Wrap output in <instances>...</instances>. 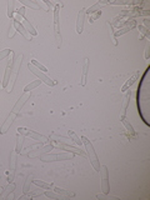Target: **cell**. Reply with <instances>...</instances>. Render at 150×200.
<instances>
[{
  "label": "cell",
  "instance_id": "1",
  "mask_svg": "<svg viewBox=\"0 0 150 200\" xmlns=\"http://www.w3.org/2000/svg\"><path fill=\"white\" fill-rule=\"evenodd\" d=\"M149 73L150 68H148L143 75L141 83L138 89V94H137V101H138V110L139 114L145 123V125H150L149 123V103H150V88H149Z\"/></svg>",
  "mask_w": 150,
  "mask_h": 200
},
{
  "label": "cell",
  "instance_id": "2",
  "mask_svg": "<svg viewBox=\"0 0 150 200\" xmlns=\"http://www.w3.org/2000/svg\"><path fill=\"white\" fill-rule=\"evenodd\" d=\"M81 143L85 145V149H86V153H88V157H89V160L92 163L93 168L95 169L96 172H100V163H99V159L96 157V153L94 150V146L93 144L90 143V140H88L85 136L81 138Z\"/></svg>",
  "mask_w": 150,
  "mask_h": 200
},
{
  "label": "cell",
  "instance_id": "3",
  "mask_svg": "<svg viewBox=\"0 0 150 200\" xmlns=\"http://www.w3.org/2000/svg\"><path fill=\"white\" fill-rule=\"evenodd\" d=\"M100 175H101V190L104 194L110 193V183H109V173H108V166L103 165L100 166Z\"/></svg>",
  "mask_w": 150,
  "mask_h": 200
},
{
  "label": "cell",
  "instance_id": "4",
  "mask_svg": "<svg viewBox=\"0 0 150 200\" xmlns=\"http://www.w3.org/2000/svg\"><path fill=\"white\" fill-rule=\"evenodd\" d=\"M28 68L30 69V71H32L34 75H36L38 78H39L41 81H44V83L47 84V85H49V86H54V85H55V81H54L53 79H50L48 75H45V74H44L43 71H40L38 68H35V66H34L32 63H30V64L28 65Z\"/></svg>",
  "mask_w": 150,
  "mask_h": 200
},
{
  "label": "cell",
  "instance_id": "5",
  "mask_svg": "<svg viewBox=\"0 0 150 200\" xmlns=\"http://www.w3.org/2000/svg\"><path fill=\"white\" fill-rule=\"evenodd\" d=\"M18 133L19 134H23V135H26V136H30V138H33L34 140H39V142H44V140H47V136H44L41 134H38L33 130H29L26 128H19L18 129Z\"/></svg>",
  "mask_w": 150,
  "mask_h": 200
},
{
  "label": "cell",
  "instance_id": "6",
  "mask_svg": "<svg viewBox=\"0 0 150 200\" xmlns=\"http://www.w3.org/2000/svg\"><path fill=\"white\" fill-rule=\"evenodd\" d=\"M59 9L60 6L56 5L55 9H54V30H55V36H56V40L59 41V45L62 43V36H60L59 32H60V23H59Z\"/></svg>",
  "mask_w": 150,
  "mask_h": 200
},
{
  "label": "cell",
  "instance_id": "7",
  "mask_svg": "<svg viewBox=\"0 0 150 200\" xmlns=\"http://www.w3.org/2000/svg\"><path fill=\"white\" fill-rule=\"evenodd\" d=\"M73 155H66V154H59V155H48L41 157L43 161H58V160H70Z\"/></svg>",
  "mask_w": 150,
  "mask_h": 200
},
{
  "label": "cell",
  "instance_id": "8",
  "mask_svg": "<svg viewBox=\"0 0 150 200\" xmlns=\"http://www.w3.org/2000/svg\"><path fill=\"white\" fill-rule=\"evenodd\" d=\"M86 9H81L78 14V20H77V33L78 34H81L83 33V28H84V20H85V13Z\"/></svg>",
  "mask_w": 150,
  "mask_h": 200
},
{
  "label": "cell",
  "instance_id": "9",
  "mask_svg": "<svg viewBox=\"0 0 150 200\" xmlns=\"http://www.w3.org/2000/svg\"><path fill=\"white\" fill-rule=\"evenodd\" d=\"M140 78V70H138V71H135L134 74H133V76L131 78H129L128 80H126V83L123 85V88H122V91H126V90H129L130 89V86L137 81L138 79Z\"/></svg>",
  "mask_w": 150,
  "mask_h": 200
},
{
  "label": "cell",
  "instance_id": "10",
  "mask_svg": "<svg viewBox=\"0 0 150 200\" xmlns=\"http://www.w3.org/2000/svg\"><path fill=\"white\" fill-rule=\"evenodd\" d=\"M11 69H13V58L10 59L9 61V64L6 65V69H5V75H4V79H3V89H5L9 84V80H10V75H11Z\"/></svg>",
  "mask_w": 150,
  "mask_h": 200
},
{
  "label": "cell",
  "instance_id": "11",
  "mask_svg": "<svg viewBox=\"0 0 150 200\" xmlns=\"http://www.w3.org/2000/svg\"><path fill=\"white\" fill-rule=\"evenodd\" d=\"M14 20V19H13ZM14 26H15V29H17V32L18 33H20L24 38H26L28 40H30V39H32V38H30V34L26 32V30H25V28L23 26V24L20 23V21H18V20H14Z\"/></svg>",
  "mask_w": 150,
  "mask_h": 200
},
{
  "label": "cell",
  "instance_id": "12",
  "mask_svg": "<svg viewBox=\"0 0 150 200\" xmlns=\"http://www.w3.org/2000/svg\"><path fill=\"white\" fill-rule=\"evenodd\" d=\"M130 96H131V91L130 90H126V94L124 96V101H123V106H122V113H120V116H125L126 114V108L129 105V101H130Z\"/></svg>",
  "mask_w": 150,
  "mask_h": 200
},
{
  "label": "cell",
  "instance_id": "13",
  "mask_svg": "<svg viewBox=\"0 0 150 200\" xmlns=\"http://www.w3.org/2000/svg\"><path fill=\"white\" fill-rule=\"evenodd\" d=\"M20 23L23 24V26L25 28V30H26V32H28L29 34H32V35H34V36L38 34V33H36V30H35V28H34L32 24H30V23H29V21H28L25 18H21Z\"/></svg>",
  "mask_w": 150,
  "mask_h": 200
},
{
  "label": "cell",
  "instance_id": "14",
  "mask_svg": "<svg viewBox=\"0 0 150 200\" xmlns=\"http://www.w3.org/2000/svg\"><path fill=\"white\" fill-rule=\"evenodd\" d=\"M88 70H89V60L85 59V61H84V66H83V76H81V81H80V85H81V86H85V84H86V75H88Z\"/></svg>",
  "mask_w": 150,
  "mask_h": 200
},
{
  "label": "cell",
  "instance_id": "15",
  "mask_svg": "<svg viewBox=\"0 0 150 200\" xmlns=\"http://www.w3.org/2000/svg\"><path fill=\"white\" fill-rule=\"evenodd\" d=\"M135 25H137V21H135V20H131V21L128 24V26H126V28H123L122 30H118V32H116V36H120V35H123V34H125V33L130 32L131 29H134V28H135Z\"/></svg>",
  "mask_w": 150,
  "mask_h": 200
},
{
  "label": "cell",
  "instance_id": "16",
  "mask_svg": "<svg viewBox=\"0 0 150 200\" xmlns=\"http://www.w3.org/2000/svg\"><path fill=\"white\" fill-rule=\"evenodd\" d=\"M120 120H122V123H123V125L126 128V130L130 133V135H133V136H135V131H134V129H133V126L130 125V123L126 120V116H120Z\"/></svg>",
  "mask_w": 150,
  "mask_h": 200
},
{
  "label": "cell",
  "instance_id": "17",
  "mask_svg": "<svg viewBox=\"0 0 150 200\" xmlns=\"http://www.w3.org/2000/svg\"><path fill=\"white\" fill-rule=\"evenodd\" d=\"M54 191L58 193V194H62L66 198H70V196H75V193L70 191V190H65V189H62V188H54Z\"/></svg>",
  "mask_w": 150,
  "mask_h": 200
},
{
  "label": "cell",
  "instance_id": "18",
  "mask_svg": "<svg viewBox=\"0 0 150 200\" xmlns=\"http://www.w3.org/2000/svg\"><path fill=\"white\" fill-rule=\"evenodd\" d=\"M41 84V80H35V81H33V83H30V84H28L25 88H24V93H29L30 90H33V89H35L36 86H39Z\"/></svg>",
  "mask_w": 150,
  "mask_h": 200
},
{
  "label": "cell",
  "instance_id": "19",
  "mask_svg": "<svg viewBox=\"0 0 150 200\" xmlns=\"http://www.w3.org/2000/svg\"><path fill=\"white\" fill-rule=\"evenodd\" d=\"M60 146L64 148L66 151H71V153H74V154H80V155H84V153H83L81 150H79V149H75V148H71V146H69V145H66V144H64V143L60 144Z\"/></svg>",
  "mask_w": 150,
  "mask_h": 200
},
{
  "label": "cell",
  "instance_id": "20",
  "mask_svg": "<svg viewBox=\"0 0 150 200\" xmlns=\"http://www.w3.org/2000/svg\"><path fill=\"white\" fill-rule=\"evenodd\" d=\"M44 194L47 195L48 198H51V199H60V200H62V199H65V198H66V196H64V195H62V194L55 193L54 190H53V191H45Z\"/></svg>",
  "mask_w": 150,
  "mask_h": 200
},
{
  "label": "cell",
  "instance_id": "21",
  "mask_svg": "<svg viewBox=\"0 0 150 200\" xmlns=\"http://www.w3.org/2000/svg\"><path fill=\"white\" fill-rule=\"evenodd\" d=\"M105 4H108V2H99V3H96L95 5H93V6H90L85 13H88V14H93L94 11H96L101 5H105Z\"/></svg>",
  "mask_w": 150,
  "mask_h": 200
},
{
  "label": "cell",
  "instance_id": "22",
  "mask_svg": "<svg viewBox=\"0 0 150 200\" xmlns=\"http://www.w3.org/2000/svg\"><path fill=\"white\" fill-rule=\"evenodd\" d=\"M33 183L35 185L40 187V188H44V189H51L53 188V184H48V183H44L41 180H33Z\"/></svg>",
  "mask_w": 150,
  "mask_h": 200
},
{
  "label": "cell",
  "instance_id": "23",
  "mask_svg": "<svg viewBox=\"0 0 150 200\" xmlns=\"http://www.w3.org/2000/svg\"><path fill=\"white\" fill-rule=\"evenodd\" d=\"M69 136H70L71 139L74 140V143H77L78 145H81V144H83V143H81V140L79 139V136H78L77 134H75L73 130H69Z\"/></svg>",
  "mask_w": 150,
  "mask_h": 200
},
{
  "label": "cell",
  "instance_id": "24",
  "mask_svg": "<svg viewBox=\"0 0 150 200\" xmlns=\"http://www.w3.org/2000/svg\"><path fill=\"white\" fill-rule=\"evenodd\" d=\"M96 199H100V200H109V199H115V200H118L119 198H118V196H113V195H110V196H109L108 194H104V193H103V194H98V195H96Z\"/></svg>",
  "mask_w": 150,
  "mask_h": 200
},
{
  "label": "cell",
  "instance_id": "25",
  "mask_svg": "<svg viewBox=\"0 0 150 200\" xmlns=\"http://www.w3.org/2000/svg\"><path fill=\"white\" fill-rule=\"evenodd\" d=\"M32 64H33V65H34L35 68H38V69H39L40 71H43V73H45V71H48V69H47V68H45L44 65H41L40 63H38V61H36L35 59H33V60H32Z\"/></svg>",
  "mask_w": 150,
  "mask_h": 200
},
{
  "label": "cell",
  "instance_id": "26",
  "mask_svg": "<svg viewBox=\"0 0 150 200\" xmlns=\"http://www.w3.org/2000/svg\"><path fill=\"white\" fill-rule=\"evenodd\" d=\"M8 17L9 18L14 17V2H11V0L8 3Z\"/></svg>",
  "mask_w": 150,
  "mask_h": 200
},
{
  "label": "cell",
  "instance_id": "27",
  "mask_svg": "<svg viewBox=\"0 0 150 200\" xmlns=\"http://www.w3.org/2000/svg\"><path fill=\"white\" fill-rule=\"evenodd\" d=\"M20 3H21V4H24V5H26V6L33 8V9H39V8H40V5H39V4L33 3V2H25V0H20Z\"/></svg>",
  "mask_w": 150,
  "mask_h": 200
},
{
  "label": "cell",
  "instance_id": "28",
  "mask_svg": "<svg viewBox=\"0 0 150 200\" xmlns=\"http://www.w3.org/2000/svg\"><path fill=\"white\" fill-rule=\"evenodd\" d=\"M30 183H32V175H29L26 178V181H25V185H24V194H28L29 193V187H30Z\"/></svg>",
  "mask_w": 150,
  "mask_h": 200
},
{
  "label": "cell",
  "instance_id": "29",
  "mask_svg": "<svg viewBox=\"0 0 150 200\" xmlns=\"http://www.w3.org/2000/svg\"><path fill=\"white\" fill-rule=\"evenodd\" d=\"M139 30H140V33H141L145 38H148V39L150 38V33H149V30H148L146 28H144L143 25H139Z\"/></svg>",
  "mask_w": 150,
  "mask_h": 200
},
{
  "label": "cell",
  "instance_id": "30",
  "mask_svg": "<svg viewBox=\"0 0 150 200\" xmlns=\"http://www.w3.org/2000/svg\"><path fill=\"white\" fill-rule=\"evenodd\" d=\"M21 145H23V138H19L18 136V143H17V149H15V153H20Z\"/></svg>",
  "mask_w": 150,
  "mask_h": 200
},
{
  "label": "cell",
  "instance_id": "31",
  "mask_svg": "<svg viewBox=\"0 0 150 200\" xmlns=\"http://www.w3.org/2000/svg\"><path fill=\"white\" fill-rule=\"evenodd\" d=\"M44 191L43 190H39V189H36V190H34V191H32V190H30L28 194H29V196L30 198H33V196H36V195H41Z\"/></svg>",
  "mask_w": 150,
  "mask_h": 200
},
{
  "label": "cell",
  "instance_id": "32",
  "mask_svg": "<svg viewBox=\"0 0 150 200\" xmlns=\"http://www.w3.org/2000/svg\"><path fill=\"white\" fill-rule=\"evenodd\" d=\"M11 54V51H10V49H5V50H3L2 53H0V60H3V59H5L8 55H10Z\"/></svg>",
  "mask_w": 150,
  "mask_h": 200
},
{
  "label": "cell",
  "instance_id": "33",
  "mask_svg": "<svg viewBox=\"0 0 150 200\" xmlns=\"http://www.w3.org/2000/svg\"><path fill=\"white\" fill-rule=\"evenodd\" d=\"M100 15H101V10H98V11H96V13L93 15V17L90 18V20H89V21H90V23H94V21H95V20H96V19L100 17Z\"/></svg>",
  "mask_w": 150,
  "mask_h": 200
},
{
  "label": "cell",
  "instance_id": "34",
  "mask_svg": "<svg viewBox=\"0 0 150 200\" xmlns=\"http://www.w3.org/2000/svg\"><path fill=\"white\" fill-rule=\"evenodd\" d=\"M25 10H26V9L23 6V8H19V9L17 10V13H18V15H20L21 18H25Z\"/></svg>",
  "mask_w": 150,
  "mask_h": 200
},
{
  "label": "cell",
  "instance_id": "35",
  "mask_svg": "<svg viewBox=\"0 0 150 200\" xmlns=\"http://www.w3.org/2000/svg\"><path fill=\"white\" fill-rule=\"evenodd\" d=\"M149 49H150V43L148 41L146 47H145V59H146V60H148V59H149V56H150V55H149Z\"/></svg>",
  "mask_w": 150,
  "mask_h": 200
},
{
  "label": "cell",
  "instance_id": "36",
  "mask_svg": "<svg viewBox=\"0 0 150 200\" xmlns=\"http://www.w3.org/2000/svg\"><path fill=\"white\" fill-rule=\"evenodd\" d=\"M45 4H48L49 6H53V5H54L53 3H50V2H48V0H45Z\"/></svg>",
  "mask_w": 150,
  "mask_h": 200
},
{
  "label": "cell",
  "instance_id": "37",
  "mask_svg": "<svg viewBox=\"0 0 150 200\" xmlns=\"http://www.w3.org/2000/svg\"><path fill=\"white\" fill-rule=\"evenodd\" d=\"M0 89H3V85H2V83H0Z\"/></svg>",
  "mask_w": 150,
  "mask_h": 200
}]
</instances>
